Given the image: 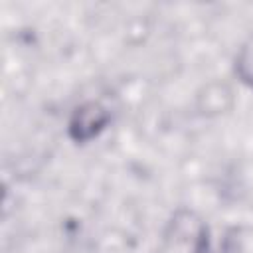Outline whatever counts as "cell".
Returning <instances> with one entry per match:
<instances>
[{
	"label": "cell",
	"mask_w": 253,
	"mask_h": 253,
	"mask_svg": "<svg viewBox=\"0 0 253 253\" xmlns=\"http://www.w3.org/2000/svg\"><path fill=\"white\" fill-rule=\"evenodd\" d=\"M105 121H107V115L99 105H87V107L77 109L71 128L77 130L75 134L77 138H89L105 125Z\"/></svg>",
	"instance_id": "1"
},
{
	"label": "cell",
	"mask_w": 253,
	"mask_h": 253,
	"mask_svg": "<svg viewBox=\"0 0 253 253\" xmlns=\"http://www.w3.org/2000/svg\"><path fill=\"white\" fill-rule=\"evenodd\" d=\"M202 101V109L204 113H219L223 109H227V105L231 103V91L225 85H210L206 87L204 95H200Z\"/></svg>",
	"instance_id": "2"
},
{
	"label": "cell",
	"mask_w": 253,
	"mask_h": 253,
	"mask_svg": "<svg viewBox=\"0 0 253 253\" xmlns=\"http://www.w3.org/2000/svg\"><path fill=\"white\" fill-rule=\"evenodd\" d=\"M237 69H239V75L253 85V40L241 49L239 53V61H237Z\"/></svg>",
	"instance_id": "3"
}]
</instances>
